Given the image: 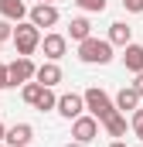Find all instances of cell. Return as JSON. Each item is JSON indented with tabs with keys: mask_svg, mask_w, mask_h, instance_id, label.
I'll list each match as a JSON object with an SVG mask.
<instances>
[{
	"mask_svg": "<svg viewBox=\"0 0 143 147\" xmlns=\"http://www.w3.org/2000/svg\"><path fill=\"white\" fill-rule=\"evenodd\" d=\"M78 58L85 65H109L112 62V41H102V38H85L78 41Z\"/></svg>",
	"mask_w": 143,
	"mask_h": 147,
	"instance_id": "obj_1",
	"label": "cell"
},
{
	"mask_svg": "<svg viewBox=\"0 0 143 147\" xmlns=\"http://www.w3.org/2000/svg\"><path fill=\"white\" fill-rule=\"evenodd\" d=\"M82 96H85V110L92 113V116H96L99 123H106L112 113H119V110H116V99H109V92H106V89H99V86L85 89Z\"/></svg>",
	"mask_w": 143,
	"mask_h": 147,
	"instance_id": "obj_2",
	"label": "cell"
},
{
	"mask_svg": "<svg viewBox=\"0 0 143 147\" xmlns=\"http://www.w3.org/2000/svg\"><path fill=\"white\" fill-rule=\"evenodd\" d=\"M14 45H17V55H34L37 48H41V28H34L31 21H21L17 28H14Z\"/></svg>",
	"mask_w": 143,
	"mask_h": 147,
	"instance_id": "obj_3",
	"label": "cell"
},
{
	"mask_svg": "<svg viewBox=\"0 0 143 147\" xmlns=\"http://www.w3.org/2000/svg\"><path fill=\"white\" fill-rule=\"evenodd\" d=\"M7 72H10V86H24V82H31L37 75V65L27 58V55H17L10 65H7Z\"/></svg>",
	"mask_w": 143,
	"mask_h": 147,
	"instance_id": "obj_4",
	"label": "cell"
},
{
	"mask_svg": "<svg viewBox=\"0 0 143 147\" xmlns=\"http://www.w3.org/2000/svg\"><path fill=\"white\" fill-rule=\"evenodd\" d=\"M72 137L78 140V144H89V140H96L99 137V120L89 113V116H78V120H72Z\"/></svg>",
	"mask_w": 143,
	"mask_h": 147,
	"instance_id": "obj_5",
	"label": "cell"
},
{
	"mask_svg": "<svg viewBox=\"0 0 143 147\" xmlns=\"http://www.w3.org/2000/svg\"><path fill=\"white\" fill-rule=\"evenodd\" d=\"M27 21H31L34 28H55V24H58V7H55V3H34L31 14H27Z\"/></svg>",
	"mask_w": 143,
	"mask_h": 147,
	"instance_id": "obj_6",
	"label": "cell"
},
{
	"mask_svg": "<svg viewBox=\"0 0 143 147\" xmlns=\"http://www.w3.org/2000/svg\"><path fill=\"white\" fill-rule=\"evenodd\" d=\"M85 110V96H78V92H65V96H58V113L65 116V120H78Z\"/></svg>",
	"mask_w": 143,
	"mask_h": 147,
	"instance_id": "obj_7",
	"label": "cell"
},
{
	"mask_svg": "<svg viewBox=\"0 0 143 147\" xmlns=\"http://www.w3.org/2000/svg\"><path fill=\"white\" fill-rule=\"evenodd\" d=\"M41 48H44V58H48V62H58V58H65V51H68V38L65 34H44L41 38Z\"/></svg>",
	"mask_w": 143,
	"mask_h": 147,
	"instance_id": "obj_8",
	"label": "cell"
},
{
	"mask_svg": "<svg viewBox=\"0 0 143 147\" xmlns=\"http://www.w3.org/2000/svg\"><path fill=\"white\" fill-rule=\"evenodd\" d=\"M31 137H34V127L31 123H14L7 130V144L10 147H31Z\"/></svg>",
	"mask_w": 143,
	"mask_h": 147,
	"instance_id": "obj_9",
	"label": "cell"
},
{
	"mask_svg": "<svg viewBox=\"0 0 143 147\" xmlns=\"http://www.w3.org/2000/svg\"><path fill=\"white\" fill-rule=\"evenodd\" d=\"M27 14H31V10H27V3H24V0H0V17H7V21L21 24Z\"/></svg>",
	"mask_w": 143,
	"mask_h": 147,
	"instance_id": "obj_10",
	"label": "cell"
},
{
	"mask_svg": "<svg viewBox=\"0 0 143 147\" xmlns=\"http://www.w3.org/2000/svg\"><path fill=\"white\" fill-rule=\"evenodd\" d=\"M140 92H136V89H133V86H123V89H119V92H116V110L119 113H133V110H140Z\"/></svg>",
	"mask_w": 143,
	"mask_h": 147,
	"instance_id": "obj_11",
	"label": "cell"
},
{
	"mask_svg": "<svg viewBox=\"0 0 143 147\" xmlns=\"http://www.w3.org/2000/svg\"><path fill=\"white\" fill-rule=\"evenodd\" d=\"M123 65H126V72H133V75L143 72V45H126L123 48Z\"/></svg>",
	"mask_w": 143,
	"mask_h": 147,
	"instance_id": "obj_12",
	"label": "cell"
},
{
	"mask_svg": "<svg viewBox=\"0 0 143 147\" xmlns=\"http://www.w3.org/2000/svg\"><path fill=\"white\" fill-rule=\"evenodd\" d=\"M41 86H48V89H55L58 82H61V69H58V62H44V65H37V75H34Z\"/></svg>",
	"mask_w": 143,
	"mask_h": 147,
	"instance_id": "obj_13",
	"label": "cell"
},
{
	"mask_svg": "<svg viewBox=\"0 0 143 147\" xmlns=\"http://www.w3.org/2000/svg\"><path fill=\"white\" fill-rule=\"evenodd\" d=\"M130 38H133V28H130L126 21H112V24H109V41H112V45L126 48V45H133Z\"/></svg>",
	"mask_w": 143,
	"mask_h": 147,
	"instance_id": "obj_14",
	"label": "cell"
},
{
	"mask_svg": "<svg viewBox=\"0 0 143 147\" xmlns=\"http://www.w3.org/2000/svg\"><path fill=\"white\" fill-rule=\"evenodd\" d=\"M68 38H72V41H85V38H92V24H89L85 17H72Z\"/></svg>",
	"mask_w": 143,
	"mask_h": 147,
	"instance_id": "obj_15",
	"label": "cell"
},
{
	"mask_svg": "<svg viewBox=\"0 0 143 147\" xmlns=\"http://www.w3.org/2000/svg\"><path fill=\"white\" fill-rule=\"evenodd\" d=\"M102 127H106L109 137H116V140H119V137H126V113H112Z\"/></svg>",
	"mask_w": 143,
	"mask_h": 147,
	"instance_id": "obj_16",
	"label": "cell"
},
{
	"mask_svg": "<svg viewBox=\"0 0 143 147\" xmlns=\"http://www.w3.org/2000/svg\"><path fill=\"white\" fill-rule=\"evenodd\" d=\"M44 89H48V86H41L37 79H31V82H24V89H21V96H24V103H31V106H37V99L44 96Z\"/></svg>",
	"mask_w": 143,
	"mask_h": 147,
	"instance_id": "obj_17",
	"label": "cell"
},
{
	"mask_svg": "<svg viewBox=\"0 0 143 147\" xmlns=\"http://www.w3.org/2000/svg\"><path fill=\"white\" fill-rule=\"evenodd\" d=\"M34 110H41V113H48V110H58V96L51 92V89H44V96L37 99V106Z\"/></svg>",
	"mask_w": 143,
	"mask_h": 147,
	"instance_id": "obj_18",
	"label": "cell"
},
{
	"mask_svg": "<svg viewBox=\"0 0 143 147\" xmlns=\"http://www.w3.org/2000/svg\"><path fill=\"white\" fill-rule=\"evenodd\" d=\"M82 10H89V14H102L106 10V0H75Z\"/></svg>",
	"mask_w": 143,
	"mask_h": 147,
	"instance_id": "obj_19",
	"label": "cell"
},
{
	"mask_svg": "<svg viewBox=\"0 0 143 147\" xmlns=\"http://www.w3.org/2000/svg\"><path fill=\"white\" fill-rule=\"evenodd\" d=\"M14 28H17L14 21H7V17H0V45H3L7 38H14Z\"/></svg>",
	"mask_w": 143,
	"mask_h": 147,
	"instance_id": "obj_20",
	"label": "cell"
},
{
	"mask_svg": "<svg viewBox=\"0 0 143 147\" xmlns=\"http://www.w3.org/2000/svg\"><path fill=\"white\" fill-rule=\"evenodd\" d=\"M130 127H133V134L143 140V110H133V120H130Z\"/></svg>",
	"mask_w": 143,
	"mask_h": 147,
	"instance_id": "obj_21",
	"label": "cell"
},
{
	"mask_svg": "<svg viewBox=\"0 0 143 147\" xmlns=\"http://www.w3.org/2000/svg\"><path fill=\"white\" fill-rule=\"evenodd\" d=\"M123 7L130 14H143V0H123Z\"/></svg>",
	"mask_w": 143,
	"mask_h": 147,
	"instance_id": "obj_22",
	"label": "cell"
},
{
	"mask_svg": "<svg viewBox=\"0 0 143 147\" xmlns=\"http://www.w3.org/2000/svg\"><path fill=\"white\" fill-rule=\"evenodd\" d=\"M10 86V72H7V65L0 62V89H7Z\"/></svg>",
	"mask_w": 143,
	"mask_h": 147,
	"instance_id": "obj_23",
	"label": "cell"
},
{
	"mask_svg": "<svg viewBox=\"0 0 143 147\" xmlns=\"http://www.w3.org/2000/svg\"><path fill=\"white\" fill-rule=\"evenodd\" d=\"M133 89H136V92H140V96H143V72L136 75V82H133Z\"/></svg>",
	"mask_w": 143,
	"mask_h": 147,
	"instance_id": "obj_24",
	"label": "cell"
},
{
	"mask_svg": "<svg viewBox=\"0 0 143 147\" xmlns=\"http://www.w3.org/2000/svg\"><path fill=\"white\" fill-rule=\"evenodd\" d=\"M3 140H7V127L0 123V144H3Z\"/></svg>",
	"mask_w": 143,
	"mask_h": 147,
	"instance_id": "obj_25",
	"label": "cell"
},
{
	"mask_svg": "<svg viewBox=\"0 0 143 147\" xmlns=\"http://www.w3.org/2000/svg\"><path fill=\"white\" fill-rule=\"evenodd\" d=\"M109 147H126V140H112V144H109Z\"/></svg>",
	"mask_w": 143,
	"mask_h": 147,
	"instance_id": "obj_26",
	"label": "cell"
},
{
	"mask_svg": "<svg viewBox=\"0 0 143 147\" xmlns=\"http://www.w3.org/2000/svg\"><path fill=\"white\" fill-rule=\"evenodd\" d=\"M65 147H85V144H78V140H75V144H65Z\"/></svg>",
	"mask_w": 143,
	"mask_h": 147,
	"instance_id": "obj_27",
	"label": "cell"
},
{
	"mask_svg": "<svg viewBox=\"0 0 143 147\" xmlns=\"http://www.w3.org/2000/svg\"><path fill=\"white\" fill-rule=\"evenodd\" d=\"M37 3H55V0H37Z\"/></svg>",
	"mask_w": 143,
	"mask_h": 147,
	"instance_id": "obj_28",
	"label": "cell"
},
{
	"mask_svg": "<svg viewBox=\"0 0 143 147\" xmlns=\"http://www.w3.org/2000/svg\"><path fill=\"white\" fill-rule=\"evenodd\" d=\"M0 147H10V144H0Z\"/></svg>",
	"mask_w": 143,
	"mask_h": 147,
	"instance_id": "obj_29",
	"label": "cell"
}]
</instances>
